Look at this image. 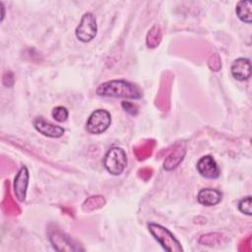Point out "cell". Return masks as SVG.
Wrapping results in <instances>:
<instances>
[{"instance_id": "cell-1", "label": "cell", "mask_w": 252, "mask_h": 252, "mask_svg": "<svg viewBox=\"0 0 252 252\" xmlns=\"http://www.w3.org/2000/svg\"><path fill=\"white\" fill-rule=\"evenodd\" d=\"M95 93L99 96L122 97L129 99H140L143 96L141 89L125 80H111L100 84Z\"/></svg>"}, {"instance_id": "cell-2", "label": "cell", "mask_w": 252, "mask_h": 252, "mask_svg": "<svg viewBox=\"0 0 252 252\" xmlns=\"http://www.w3.org/2000/svg\"><path fill=\"white\" fill-rule=\"evenodd\" d=\"M148 229L154 238L163 247L164 250L169 252H182L183 248L180 242L175 238V236L164 226L150 222L148 224Z\"/></svg>"}, {"instance_id": "cell-3", "label": "cell", "mask_w": 252, "mask_h": 252, "mask_svg": "<svg viewBox=\"0 0 252 252\" xmlns=\"http://www.w3.org/2000/svg\"><path fill=\"white\" fill-rule=\"evenodd\" d=\"M103 165L110 174H121L127 165V156L125 151L119 147L110 148L103 158Z\"/></svg>"}, {"instance_id": "cell-4", "label": "cell", "mask_w": 252, "mask_h": 252, "mask_svg": "<svg viewBox=\"0 0 252 252\" xmlns=\"http://www.w3.org/2000/svg\"><path fill=\"white\" fill-rule=\"evenodd\" d=\"M111 124V115L105 109H96L89 116L86 129L90 134L98 135L105 132Z\"/></svg>"}, {"instance_id": "cell-5", "label": "cell", "mask_w": 252, "mask_h": 252, "mask_svg": "<svg viewBox=\"0 0 252 252\" xmlns=\"http://www.w3.org/2000/svg\"><path fill=\"white\" fill-rule=\"evenodd\" d=\"M96 32L97 25L94 15L91 12L85 13L75 30L76 37L82 42H89L95 37Z\"/></svg>"}, {"instance_id": "cell-6", "label": "cell", "mask_w": 252, "mask_h": 252, "mask_svg": "<svg viewBox=\"0 0 252 252\" xmlns=\"http://www.w3.org/2000/svg\"><path fill=\"white\" fill-rule=\"evenodd\" d=\"M29 170L27 166H22L14 178L13 190L15 197L20 201L24 202L27 197V190L29 185Z\"/></svg>"}, {"instance_id": "cell-7", "label": "cell", "mask_w": 252, "mask_h": 252, "mask_svg": "<svg viewBox=\"0 0 252 252\" xmlns=\"http://www.w3.org/2000/svg\"><path fill=\"white\" fill-rule=\"evenodd\" d=\"M198 172L205 178L216 179L220 176V168L212 156H204L197 162Z\"/></svg>"}, {"instance_id": "cell-8", "label": "cell", "mask_w": 252, "mask_h": 252, "mask_svg": "<svg viewBox=\"0 0 252 252\" xmlns=\"http://www.w3.org/2000/svg\"><path fill=\"white\" fill-rule=\"evenodd\" d=\"M32 124H33V126H34V128L37 132H39L43 136H46V137H49V138H59L65 132L63 127L58 126V125H54V124L46 121L41 116L35 117Z\"/></svg>"}, {"instance_id": "cell-9", "label": "cell", "mask_w": 252, "mask_h": 252, "mask_svg": "<svg viewBox=\"0 0 252 252\" xmlns=\"http://www.w3.org/2000/svg\"><path fill=\"white\" fill-rule=\"evenodd\" d=\"M49 240L52 243V246L57 251H78L83 250L76 244L72 242V240L65 234H63L59 230L49 231Z\"/></svg>"}, {"instance_id": "cell-10", "label": "cell", "mask_w": 252, "mask_h": 252, "mask_svg": "<svg viewBox=\"0 0 252 252\" xmlns=\"http://www.w3.org/2000/svg\"><path fill=\"white\" fill-rule=\"evenodd\" d=\"M230 72L232 77L237 81H245L249 79L251 76L250 60L243 57L235 59L230 66Z\"/></svg>"}, {"instance_id": "cell-11", "label": "cell", "mask_w": 252, "mask_h": 252, "mask_svg": "<svg viewBox=\"0 0 252 252\" xmlns=\"http://www.w3.org/2000/svg\"><path fill=\"white\" fill-rule=\"evenodd\" d=\"M221 197L220 191L213 188H204L198 192L197 200L201 205L211 207L219 204L221 201Z\"/></svg>"}, {"instance_id": "cell-12", "label": "cell", "mask_w": 252, "mask_h": 252, "mask_svg": "<svg viewBox=\"0 0 252 252\" xmlns=\"http://www.w3.org/2000/svg\"><path fill=\"white\" fill-rule=\"evenodd\" d=\"M185 153L186 150L184 145H178L177 147H175V149L164 159L163 168L168 171L176 168L179 165V163L183 160Z\"/></svg>"}, {"instance_id": "cell-13", "label": "cell", "mask_w": 252, "mask_h": 252, "mask_svg": "<svg viewBox=\"0 0 252 252\" xmlns=\"http://www.w3.org/2000/svg\"><path fill=\"white\" fill-rule=\"evenodd\" d=\"M252 4L248 0H241L237 2L235 12L240 21L246 24H250L252 21Z\"/></svg>"}, {"instance_id": "cell-14", "label": "cell", "mask_w": 252, "mask_h": 252, "mask_svg": "<svg viewBox=\"0 0 252 252\" xmlns=\"http://www.w3.org/2000/svg\"><path fill=\"white\" fill-rule=\"evenodd\" d=\"M161 40V31L158 26L155 25L152 27V29L149 31L146 38L147 46L149 48H155L157 47Z\"/></svg>"}, {"instance_id": "cell-15", "label": "cell", "mask_w": 252, "mask_h": 252, "mask_svg": "<svg viewBox=\"0 0 252 252\" xmlns=\"http://www.w3.org/2000/svg\"><path fill=\"white\" fill-rule=\"evenodd\" d=\"M105 203V200L102 196H92L88 200L85 201L83 204V210L84 211H94L96 209L101 208Z\"/></svg>"}, {"instance_id": "cell-16", "label": "cell", "mask_w": 252, "mask_h": 252, "mask_svg": "<svg viewBox=\"0 0 252 252\" xmlns=\"http://www.w3.org/2000/svg\"><path fill=\"white\" fill-rule=\"evenodd\" d=\"M154 141H148L146 143H143L141 144L140 146H137L135 148V155L137 156V158L139 159H144L146 158L147 157L151 156L152 154V151H153V148H154Z\"/></svg>"}, {"instance_id": "cell-17", "label": "cell", "mask_w": 252, "mask_h": 252, "mask_svg": "<svg viewBox=\"0 0 252 252\" xmlns=\"http://www.w3.org/2000/svg\"><path fill=\"white\" fill-rule=\"evenodd\" d=\"M51 115H52V118L57 122H64L67 120L69 116V112L67 108L64 106H56L53 108Z\"/></svg>"}, {"instance_id": "cell-18", "label": "cell", "mask_w": 252, "mask_h": 252, "mask_svg": "<svg viewBox=\"0 0 252 252\" xmlns=\"http://www.w3.org/2000/svg\"><path fill=\"white\" fill-rule=\"evenodd\" d=\"M238 210L247 216H251L252 209H251V196H247L239 201L238 203Z\"/></svg>"}, {"instance_id": "cell-19", "label": "cell", "mask_w": 252, "mask_h": 252, "mask_svg": "<svg viewBox=\"0 0 252 252\" xmlns=\"http://www.w3.org/2000/svg\"><path fill=\"white\" fill-rule=\"evenodd\" d=\"M3 208H4V210H6V212L8 214H12V213L15 214L19 211L17 208V205L13 202V200L10 197L5 199V201L3 203Z\"/></svg>"}, {"instance_id": "cell-20", "label": "cell", "mask_w": 252, "mask_h": 252, "mask_svg": "<svg viewBox=\"0 0 252 252\" xmlns=\"http://www.w3.org/2000/svg\"><path fill=\"white\" fill-rule=\"evenodd\" d=\"M121 106L127 113L131 115H136L138 113V107L130 101H122Z\"/></svg>"}]
</instances>
